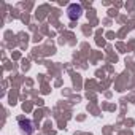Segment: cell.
I'll use <instances>...</instances> for the list:
<instances>
[{"label": "cell", "mask_w": 135, "mask_h": 135, "mask_svg": "<svg viewBox=\"0 0 135 135\" xmlns=\"http://www.w3.org/2000/svg\"><path fill=\"white\" fill-rule=\"evenodd\" d=\"M83 15V7L80 3H72L67 8V16H69L70 21H78Z\"/></svg>", "instance_id": "7a4b0ae2"}, {"label": "cell", "mask_w": 135, "mask_h": 135, "mask_svg": "<svg viewBox=\"0 0 135 135\" xmlns=\"http://www.w3.org/2000/svg\"><path fill=\"white\" fill-rule=\"evenodd\" d=\"M18 126H19V130L22 135H32L35 132V127H33V122L32 119L29 118H18Z\"/></svg>", "instance_id": "6da1fadb"}]
</instances>
